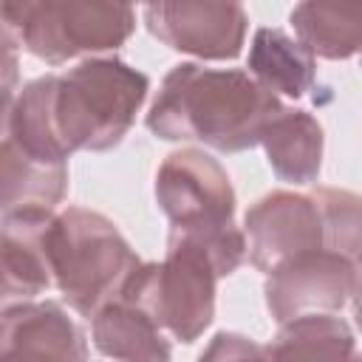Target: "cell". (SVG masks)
<instances>
[{
	"instance_id": "6da1fadb",
	"label": "cell",
	"mask_w": 362,
	"mask_h": 362,
	"mask_svg": "<svg viewBox=\"0 0 362 362\" xmlns=\"http://www.w3.org/2000/svg\"><path fill=\"white\" fill-rule=\"evenodd\" d=\"M150 90V76L119 57H90L23 85L11 124L45 161L68 164L79 150L105 153L122 144Z\"/></svg>"
},
{
	"instance_id": "7a4b0ae2",
	"label": "cell",
	"mask_w": 362,
	"mask_h": 362,
	"mask_svg": "<svg viewBox=\"0 0 362 362\" xmlns=\"http://www.w3.org/2000/svg\"><path fill=\"white\" fill-rule=\"evenodd\" d=\"M280 110L283 99L240 68L178 62L161 79L144 124L164 141H201L218 153H243L260 144Z\"/></svg>"
},
{
	"instance_id": "3957f363",
	"label": "cell",
	"mask_w": 362,
	"mask_h": 362,
	"mask_svg": "<svg viewBox=\"0 0 362 362\" xmlns=\"http://www.w3.org/2000/svg\"><path fill=\"white\" fill-rule=\"evenodd\" d=\"M246 257V238L232 223L212 232L170 229L164 260L139 263L116 297L141 308L170 339L195 342L215 320L218 280Z\"/></svg>"
},
{
	"instance_id": "277c9868",
	"label": "cell",
	"mask_w": 362,
	"mask_h": 362,
	"mask_svg": "<svg viewBox=\"0 0 362 362\" xmlns=\"http://www.w3.org/2000/svg\"><path fill=\"white\" fill-rule=\"evenodd\" d=\"M243 226L249 235V263L263 274L320 249L359 260V195L348 189L266 192L246 209Z\"/></svg>"
},
{
	"instance_id": "5b68a950",
	"label": "cell",
	"mask_w": 362,
	"mask_h": 362,
	"mask_svg": "<svg viewBox=\"0 0 362 362\" xmlns=\"http://www.w3.org/2000/svg\"><path fill=\"white\" fill-rule=\"evenodd\" d=\"M45 260L51 286L68 308L88 320L122 291L124 280L141 263L119 226L85 206L51 215L45 226Z\"/></svg>"
},
{
	"instance_id": "8992f818",
	"label": "cell",
	"mask_w": 362,
	"mask_h": 362,
	"mask_svg": "<svg viewBox=\"0 0 362 362\" xmlns=\"http://www.w3.org/2000/svg\"><path fill=\"white\" fill-rule=\"evenodd\" d=\"M20 48L48 65L116 51L136 31V8L107 0L17 3Z\"/></svg>"
},
{
	"instance_id": "52a82bcc",
	"label": "cell",
	"mask_w": 362,
	"mask_h": 362,
	"mask_svg": "<svg viewBox=\"0 0 362 362\" xmlns=\"http://www.w3.org/2000/svg\"><path fill=\"white\" fill-rule=\"evenodd\" d=\"M156 201L170 229L212 232L235 223V187L229 173L204 150L170 153L156 173Z\"/></svg>"
},
{
	"instance_id": "ba28073f",
	"label": "cell",
	"mask_w": 362,
	"mask_h": 362,
	"mask_svg": "<svg viewBox=\"0 0 362 362\" xmlns=\"http://www.w3.org/2000/svg\"><path fill=\"white\" fill-rule=\"evenodd\" d=\"M359 291V260L334 249L286 260L266 274L263 294L272 320L288 322L303 314H339Z\"/></svg>"
},
{
	"instance_id": "9c48e42d",
	"label": "cell",
	"mask_w": 362,
	"mask_h": 362,
	"mask_svg": "<svg viewBox=\"0 0 362 362\" xmlns=\"http://www.w3.org/2000/svg\"><path fill=\"white\" fill-rule=\"evenodd\" d=\"M141 14L158 42L198 59H235L249 28L240 3H150Z\"/></svg>"
},
{
	"instance_id": "30bf717a",
	"label": "cell",
	"mask_w": 362,
	"mask_h": 362,
	"mask_svg": "<svg viewBox=\"0 0 362 362\" xmlns=\"http://www.w3.org/2000/svg\"><path fill=\"white\" fill-rule=\"evenodd\" d=\"M11 96H0V218L54 212L68 192V164L37 156L11 124Z\"/></svg>"
},
{
	"instance_id": "8fae6325",
	"label": "cell",
	"mask_w": 362,
	"mask_h": 362,
	"mask_svg": "<svg viewBox=\"0 0 362 362\" xmlns=\"http://www.w3.org/2000/svg\"><path fill=\"white\" fill-rule=\"evenodd\" d=\"M0 362H88V339L59 303H23L0 314Z\"/></svg>"
},
{
	"instance_id": "7c38bea8",
	"label": "cell",
	"mask_w": 362,
	"mask_h": 362,
	"mask_svg": "<svg viewBox=\"0 0 362 362\" xmlns=\"http://www.w3.org/2000/svg\"><path fill=\"white\" fill-rule=\"evenodd\" d=\"M54 212H17L0 218V314L34 303L51 288L45 226Z\"/></svg>"
},
{
	"instance_id": "4fadbf2b",
	"label": "cell",
	"mask_w": 362,
	"mask_h": 362,
	"mask_svg": "<svg viewBox=\"0 0 362 362\" xmlns=\"http://www.w3.org/2000/svg\"><path fill=\"white\" fill-rule=\"evenodd\" d=\"M322 144L325 136L317 116L288 105H283V110L266 124L260 136V147L266 150L272 173L294 187L317 181L322 170Z\"/></svg>"
},
{
	"instance_id": "5bb4252c",
	"label": "cell",
	"mask_w": 362,
	"mask_h": 362,
	"mask_svg": "<svg viewBox=\"0 0 362 362\" xmlns=\"http://www.w3.org/2000/svg\"><path fill=\"white\" fill-rule=\"evenodd\" d=\"M93 348L113 362H170V337L133 303L113 297L90 317Z\"/></svg>"
},
{
	"instance_id": "9a60e30c",
	"label": "cell",
	"mask_w": 362,
	"mask_h": 362,
	"mask_svg": "<svg viewBox=\"0 0 362 362\" xmlns=\"http://www.w3.org/2000/svg\"><path fill=\"white\" fill-rule=\"evenodd\" d=\"M266 348L274 362H362L356 334L339 314H303L280 322Z\"/></svg>"
},
{
	"instance_id": "2e32d148",
	"label": "cell",
	"mask_w": 362,
	"mask_h": 362,
	"mask_svg": "<svg viewBox=\"0 0 362 362\" xmlns=\"http://www.w3.org/2000/svg\"><path fill=\"white\" fill-rule=\"evenodd\" d=\"M246 68V74L277 99H300L317 82V59L280 28L255 31Z\"/></svg>"
},
{
	"instance_id": "e0dca14e",
	"label": "cell",
	"mask_w": 362,
	"mask_h": 362,
	"mask_svg": "<svg viewBox=\"0 0 362 362\" xmlns=\"http://www.w3.org/2000/svg\"><path fill=\"white\" fill-rule=\"evenodd\" d=\"M288 23L297 42L317 59H351L362 45V11L322 3H300L291 8Z\"/></svg>"
},
{
	"instance_id": "ac0fdd59",
	"label": "cell",
	"mask_w": 362,
	"mask_h": 362,
	"mask_svg": "<svg viewBox=\"0 0 362 362\" xmlns=\"http://www.w3.org/2000/svg\"><path fill=\"white\" fill-rule=\"evenodd\" d=\"M198 362H274V359L266 345L235 331H218L198 356Z\"/></svg>"
},
{
	"instance_id": "d6986e66",
	"label": "cell",
	"mask_w": 362,
	"mask_h": 362,
	"mask_svg": "<svg viewBox=\"0 0 362 362\" xmlns=\"http://www.w3.org/2000/svg\"><path fill=\"white\" fill-rule=\"evenodd\" d=\"M17 51H20L17 3L0 0V54H17Z\"/></svg>"
},
{
	"instance_id": "ffe728a7",
	"label": "cell",
	"mask_w": 362,
	"mask_h": 362,
	"mask_svg": "<svg viewBox=\"0 0 362 362\" xmlns=\"http://www.w3.org/2000/svg\"><path fill=\"white\" fill-rule=\"evenodd\" d=\"M20 88V59L17 54H0V96H11Z\"/></svg>"
}]
</instances>
